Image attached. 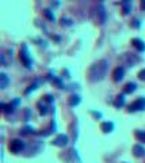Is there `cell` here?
<instances>
[{"mask_svg": "<svg viewBox=\"0 0 145 163\" xmlns=\"http://www.w3.org/2000/svg\"><path fill=\"white\" fill-rule=\"evenodd\" d=\"M124 74H125L124 68H122V67H117L115 70H114V74H113V76H114V80L115 82L122 80V78H124Z\"/></svg>", "mask_w": 145, "mask_h": 163, "instance_id": "7", "label": "cell"}, {"mask_svg": "<svg viewBox=\"0 0 145 163\" xmlns=\"http://www.w3.org/2000/svg\"><path fill=\"white\" fill-rule=\"evenodd\" d=\"M136 137L145 143V131H137V132H136Z\"/></svg>", "mask_w": 145, "mask_h": 163, "instance_id": "15", "label": "cell"}, {"mask_svg": "<svg viewBox=\"0 0 145 163\" xmlns=\"http://www.w3.org/2000/svg\"><path fill=\"white\" fill-rule=\"evenodd\" d=\"M124 102H125V99H124V97H118V98H117V101H115V103L114 105L117 106V108H121L122 105H124Z\"/></svg>", "mask_w": 145, "mask_h": 163, "instance_id": "17", "label": "cell"}, {"mask_svg": "<svg viewBox=\"0 0 145 163\" xmlns=\"http://www.w3.org/2000/svg\"><path fill=\"white\" fill-rule=\"evenodd\" d=\"M100 128H102V131L105 133H109V132H111V131L114 129V124H113V122H103Z\"/></svg>", "mask_w": 145, "mask_h": 163, "instance_id": "10", "label": "cell"}, {"mask_svg": "<svg viewBox=\"0 0 145 163\" xmlns=\"http://www.w3.org/2000/svg\"><path fill=\"white\" fill-rule=\"evenodd\" d=\"M39 108H41V109H39V112H41V114H48V108H46V106H45V105H43V106H42V102H41V103H39Z\"/></svg>", "mask_w": 145, "mask_h": 163, "instance_id": "18", "label": "cell"}, {"mask_svg": "<svg viewBox=\"0 0 145 163\" xmlns=\"http://www.w3.org/2000/svg\"><path fill=\"white\" fill-rule=\"evenodd\" d=\"M141 8H144V10H145V2L141 3Z\"/></svg>", "mask_w": 145, "mask_h": 163, "instance_id": "22", "label": "cell"}, {"mask_svg": "<svg viewBox=\"0 0 145 163\" xmlns=\"http://www.w3.org/2000/svg\"><path fill=\"white\" fill-rule=\"evenodd\" d=\"M46 99H48L49 102H52V97H50V95H48V97H46Z\"/></svg>", "mask_w": 145, "mask_h": 163, "instance_id": "21", "label": "cell"}, {"mask_svg": "<svg viewBox=\"0 0 145 163\" xmlns=\"http://www.w3.org/2000/svg\"><path fill=\"white\" fill-rule=\"evenodd\" d=\"M133 155L137 156V158H141V156H145V148L141 144H136L133 147Z\"/></svg>", "mask_w": 145, "mask_h": 163, "instance_id": "6", "label": "cell"}, {"mask_svg": "<svg viewBox=\"0 0 145 163\" xmlns=\"http://www.w3.org/2000/svg\"><path fill=\"white\" fill-rule=\"evenodd\" d=\"M80 103V97L79 95H72L71 97V99H69V105L71 106H76Z\"/></svg>", "mask_w": 145, "mask_h": 163, "instance_id": "14", "label": "cell"}, {"mask_svg": "<svg viewBox=\"0 0 145 163\" xmlns=\"http://www.w3.org/2000/svg\"><path fill=\"white\" fill-rule=\"evenodd\" d=\"M23 148H24V143L20 139H15L10 143V151L14 154H19Z\"/></svg>", "mask_w": 145, "mask_h": 163, "instance_id": "2", "label": "cell"}, {"mask_svg": "<svg viewBox=\"0 0 145 163\" xmlns=\"http://www.w3.org/2000/svg\"><path fill=\"white\" fill-rule=\"evenodd\" d=\"M132 42H133V46H134L136 49H137V51H140V52H144V51H145V44H144L143 40L134 38L133 41H132Z\"/></svg>", "mask_w": 145, "mask_h": 163, "instance_id": "8", "label": "cell"}, {"mask_svg": "<svg viewBox=\"0 0 145 163\" xmlns=\"http://www.w3.org/2000/svg\"><path fill=\"white\" fill-rule=\"evenodd\" d=\"M129 112H137V110H145V98H138L132 105H129Z\"/></svg>", "mask_w": 145, "mask_h": 163, "instance_id": "3", "label": "cell"}, {"mask_svg": "<svg viewBox=\"0 0 145 163\" xmlns=\"http://www.w3.org/2000/svg\"><path fill=\"white\" fill-rule=\"evenodd\" d=\"M98 15L100 17V23H105V21H106V11H105V7H103L102 4L98 7Z\"/></svg>", "mask_w": 145, "mask_h": 163, "instance_id": "11", "label": "cell"}, {"mask_svg": "<svg viewBox=\"0 0 145 163\" xmlns=\"http://www.w3.org/2000/svg\"><path fill=\"white\" fill-rule=\"evenodd\" d=\"M138 78H140L141 80H145V70H141L138 72Z\"/></svg>", "mask_w": 145, "mask_h": 163, "instance_id": "19", "label": "cell"}, {"mask_svg": "<svg viewBox=\"0 0 145 163\" xmlns=\"http://www.w3.org/2000/svg\"><path fill=\"white\" fill-rule=\"evenodd\" d=\"M68 136H65V135H58L57 137L54 139V142H53V144L54 146H58V147H65L68 144Z\"/></svg>", "mask_w": 145, "mask_h": 163, "instance_id": "4", "label": "cell"}, {"mask_svg": "<svg viewBox=\"0 0 145 163\" xmlns=\"http://www.w3.org/2000/svg\"><path fill=\"white\" fill-rule=\"evenodd\" d=\"M122 8H124V14H129L132 10V3L129 2V0H125V2H122Z\"/></svg>", "mask_w": 145, "mask_h": 163, "instance_id": "12", "label": "cell"}, {"mask_svg": "<svg viewBox=\"0 0 145 163\" xmlns=\"http://www.w3.org/2000/svg\"><path fill=\"white\" fill-rule=\"evenodd\" d=\"M30 131H31V129H30V128H24V129H23V131H22V133H23V135H27V133H29V132H30Z\"/></svg>", "mask_w": 145, "mask_h": 163, "instance_id": "20", "label": "cell"}, {"mask_svg": "<svg viewBox=\"0 0 145 163\" xmlns=\"http://www.w3.org/2000/svg\"><path fill=\"white\" fill-rule=\"evenodd\" d=\"M20 59L23 60L24 65L29 68L30 64H31V61H30V57H29V53H27V48H26V46H23V48L20 49Z\"/></svg>", "mask_w": 145, "mask_h": 163, "instance_id": "5", "label": "cell"}, {"mask_svg": "<svg viewBox=\"0 0 145 163\" xmlns=\"http://www.w3.org/2000/svg\"><path fill=\"white\" fill-rule=\"evenodd\" d=\"M7 84H8V76L4 72H2V74H0V89H6Z\"/></svg>", "mask_w": 145, "mask_h": 163, "instance_id": "9", "label": "cell"}, {"mask_svg": "<svg viewBox=\"0 0 145 163\" xmlns=\"http://www.w3.org/2000/svg\"><path fill=\"white\" fill-rule=\"evenodd\" d=\"M136 87H137V86H136V83H132V82H130V83H126L124 91H125L126 94H130V93H133L134 90H136Z\"/></svg>", "mask_w": 145, "mask_h": 163, "instance_id": "13", "label": "cell"}, {"mask_svg": "<svg viewBox=\"0 0 145 163\" xmlns=\"http://www.w3.org/2000/svg\"><path fill=\"white\" fill-rule=\"evenodd\" d=\"M43 15H45L49 21H54V15L50 12V10H43Z\"/></svg>", "mask_w": 145, "mask_h": 163, "instance_id": "16", "label": "cell"}, {"mask_svg": "<svg viewBox=\"0 0 145 163\" xmlns=\"http://www.w3.org/2000/svg\"><path fill=\"white\" fill-rule=\"evenodd\" d=\"M107 70H109V61L107 60H99L94 63L88 71V79L91 82H100L106 76Z\"/></svg>", "mask_w": 145, "mask_h": 163, "instance_id": "1", "label": "cell"}]
</instances>
